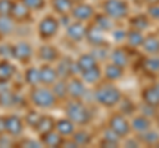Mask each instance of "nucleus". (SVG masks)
Returning a JSON list of instances; mask_svg holds the SVG:
<instances>
[{"label":"nucleus","instance_id":"5","mask_svg":"<svg viewBox=\"0 0 159 148\" xmlns=\"http://www.w3.org/2000/svg\"><path fill=\"white\" fill-rule=\"evenodd\" d=\"M109 128H111L118 136L123 137L129 135L131 126H130V122L126 119V116L123 114H114L109 119Z\"/></svg>","mask_w":159,"mask_h":148},{"label":"nucleus","instance_id":"7","mask_svg":"<svg viewBox=\"0 0 159 148\" xmlns=\"http://www.w3.org/2000/svg\"><path fill=\"white\" fill-rule=\"evenodd\" d=\"M32 46L27 41H20L12 46V57L20 62H27L32 57Z\"/></svg>","mask_w":159,"mask_h":148},{"label":"nucleus","instance_id":"6","mask_svg":"<svg viewBox=\"0 0 159 148\" xmlns=\"http://www.w3.org/2000/svg\"><path fill=\"white\" fill-rule=\"evenodd\" d=\"M58 27H60V24L54 17H52V16L44 17L39 24V34H40V37L45 38V40L52 38L54 34L57 33Z\"/></svg>","mask_w":159,"mask_h":148},{"label":"nucleus","instance_id":"8","mask_svg":"<svg viewBox=\"0 0 159 148\" xmlns=\"http://www.w3.org/2000/svg\"><path fill=\"white\" fill-rule=\"evenodd\" d=\"M86 27L82 24V21H74L72 24H69L66 27V36L68 38H70L72 41L78 42L86 38Z\"/></svg>","mask_w":159,"mask_h":148},{"label":"nucleus","instance_id":"25","mask_svg":"<svg viewBox=\"0 0 159 148\" xmlns=\"http://www.w3.org/2000/svg\"><path fill=\"white\" fill-rule=\"evenodd\" d=\"M15 29H16V21L12 16H0V34L8 36L15 32Z\"/></svg>","mask_w":159,"mask_h":148},{"label":"nucleus","instance_id":"33","mask_svg":"<svg viewBox=\"0 0 159 148\" xmlns=\"http://www.w3.org/2000/svg\"><path fill=\"white\" fill-rule=\"evenodd\" d=\"M101 69L97 66H94L92 69H89L86 72H82V80L86 83H98L99 80H101Z\"/></svg>","mask_w":159,"mask_h":148},{"label":"nucleus","instance_id":"2","mask_svg":"<svg viewBox=\"0 0 159 148\" xmlns=\"http://www.w3.org/2000/svg\"><path fill=\"white\" fill-rule=\"evenodd\" d=\"M65 114L74 124L78 126H85L92 120V111L86 105L80 102V99H72L70 103H68Z\"/></svg>","mask_w":159,"mask_h":148},{"label":"nucleus","instance_id":"19","mask_svg":"<svg viewBox=\"0 0 159 148\" xmlns=\"http://www.w3.org/2000/svg\"><path fill=\"white\" fill-rule=\"evenodd\" d=\"M97 65H98L97 58L94 57L93 54L86 53V54L80 56V58L76 62V69H78V70L82 73V72H86V70H89V69H92V67L97 66Z\"/></svg>","mask_w":159,"mask_h":148},{"label":"nucleus","instance_id":"12","mask_svg":"<svg viewBox=\"0 0 159 148\" xmlns=\"http://www.w3.org/2000/svg\"><path fill=\"white\" fill-rule=\"evenodd\" d=\"M85 83L78 78H70L68 81V97L72 99H81L85 95Z\"/></svg>","mask_w":159,"mask_h":148},{"label":"nucleus","instance_id":"47","mask_svg":"<svg viewBox=\"0 0 159 148\" xmlns=\"http://www.w3.org/2000/svg\"><path fill=\"white\" fill-rule=\"evenodd\" d=\"M146 3H148L151 6V4H159V0H145Z\"/></svg>","mask_w":159,"mask_h":148},{"label":"nucleus","instance_id":"42","mask_svg":"<svg viewBox=\"0 0 159 148\" xmlns=\"http://www.w3.org/2000/svg\"><path fill=\"white\" fill-rule=\"evenodd\" d=\"M126 36H127V32L123 31V29H114L113 31V38L118 42L122 40H126Z\"/></svg>","mask_w":159,"mask_h":148},{"label":"nucleus","instance_id":"14","mask_svg":"<svg viewBox=\"0 0 159 148\" xmlns=\"http://www.w3.org/2000/svg\"><path fill=\"white\" fill-rule=\"evenodd\" d=\"M130 126L133 131H135L137 134L141 135L151 128V122H150V118H147L146 115L138 114L133 118V120L130 122Z\"/></svg>","mask_w":159,"mask_h":148},{"label":"nucleus","instance_id":"31","mask_svg":"<svg viewBox=\"0 0 159 148\" xmlns=\"http://www.w3.org/2000/svg\"><path fill=\"white\" fill-rule=\"evenodd\" d=\"M51 89L54 93V95L57 97V99H64V98L68 97V82H65V80L58 78V80L52 85Z\"/></svg>","mask_w":159,"mask_h":148},{"label":"nucleus","instance_id":"1","mask_svg":"<svg viewBox=\"0 0 159 148\" xmlns=\"http://www.w3.org/2000/svg\"><path fill=\"white\" fill-rule=\"evenodd\" d=\"M94 99L101 106L113 107L121 102L122 93L113 83H102V85H98L94 91Z\"/></svg>","mask_w":159,"mask_h":148},{"label":"nucleus","instance_id":"46","mask_svg":"<svg viewBox=\"0 0 159 148\" xmlns=\"http://www.w3.org/2000/svg\"><path fill=\"white\" fill-rule=\"evenodd\" d=\"M6 134V116H0V135Z\"/></svg>","mask_w":159,"mask_h":148},{"label":"nucleus","instance_id":"39","mask_svg":"<svg viewBox=\"0 0 159 148\" xmlns=\"http://www.w3.org/2000/svg\"><path fill=\"white\" fill-rule=\"evenodd\" d=\"M41 116H43V115H40L37 111L31 110V111H28V114H27V116H25V122H27V124H28L29 127L36 128L37 123L40 122V119H41Z\"/></svg>","mask_w":159,"mask_h":148},{"label":"nucleus","instance_id":"24","mask_svg":"<svg viewBox=\"0 0 159 148\" xmlns=\"http://www.w3.org/2000/svg\"><path fill=\"white\" fill-rule=\"evenodd\" d=\"M109 57H110V61L118 66L125 67L129 63V54L121 48H117V49H114L113 52H110Z\"/></svg>","mask_w":159,"mask_h":148},{"label":"nucleus","instance_id":"3","mask_svg":"<svg viewBox=\"0 0 159 148\" xmlns=\"http://www.w3.org/2000/svg\"><path fill=\"white\" fill-rule=\"evenodd\" d=\"M31 102L37 108H52L56 105L57 97L54 95L52 89L39 85L31 90Z\"/></svg>","mask_w":159,"mask_h":148},{"label":"nucleus","instance_id":"10","mask_svg":"<svg viewBox=\"0 0 159 148\" xmlns=\"http://www.w3.org/2000/svg\"><path fill=\"white\" fill-rule=\"evenodd\" d=\"M24 131V123L16 115L6 116V132L11 136H19Z\"/></svg>","mask_w":159,"mask_h":148},{"label":"nucleus","instance_id":"22","mask_svg":"<svg viewBox=\"0 0 159 148\" xmlns=\"http://www.w3.org/2000/svg\"><path fill=\"white\" fill-rule=\"evenodd\" d=\"M54 126H56V122H54L51 116H47V115H43L41 119H40V122L37 123L36 126V132H39L40 136L45 135L48 134V132H51L54 130Z\"/></svg>","mask_w":159,"mask_h":148},{"label":"nucleus","instance_id":"17","mask_svg":"<svg viewBox=\"0 0 159 148\" xmlns=\"http://www.w3.org/2000/svg\"><path fill=\"white\" fill-rule=\"evenodd\" d=\"M105 31L101 29L98 25L94 24L93 27H90V29L86 31V38L89 40V42L94 46H98V45H103V41H105V36H103Z\"/></svg>","mask_w":159,"mask_h":148},{"label":"nucleus","instance_id":"11","mask_svg":"<svg viewBox=\"0 0 159 148\" xmlns=\"http://www.w3.org/2000/svg\"><path fill=\"white\" fill-rule=\"evenodd\" d=\"M70 13L77 21H86L93 17L94 9L90 4L81 3V4H77V6H73V9Z\"/></svg>","mask_w":159,"mask_h":148},{"label":"nucleus","instance_id":"40","mask_svg":"<svg viewBox=\"0 0 159 148\" xmlns=\"http://www.w3.org/2000/svg\"><path fill=\"white\" fill-rule=\"evenodd\" d=\"M13 4L12 0H0V16H11Z\"/></svg>","mask_w":159,"mask_h":148},{"label":"nucleus","instance_id":"20","mask_svg":"<svg viewBox=\"0 0 159 148\" xmlns=\"http://www.w3.org/2000/svg\"><path fill=\"white\" fill-rule=\"evenodd\" d=\"M39 57L47 63L53 62L58 58V50L54 46L49 45V44H45V45H43L39 49Z\"/></svg>","mask_w":159,"mask_h":148},{"label":"nucleus","instance_id":"43","mask_svg":"<svg viewBox=\"0 0 159 148\" xmlns=\"http://www.w3.org/2000/svg\"><path fill=\"white\" fill-rule=\"evenodd\" d=\"M0 56L4 57V58H8V57H12V46H9V45H2L0 46Z\"/></svg>","mask_w":159,"mask_h":148},{"label":"nucleus","instance_id":"32","mask_svg":"<svg viewBox=\"0 0 159 148\" xmlns=\"http://www.w3.org/2000/svg\"><path fill=\"white\" fill-rule=\"evenodd\" d=\"M119 139H121V136H118L111 128L107 127L106 130L103 131V135H102V146L116 147L119 144Z\"/></svg>","mask_w":159,"mask_h":148},{"label":"nucleus","instance_id":"27","mask_svg":"<svg viewBox=\"0 0 159 148\" xmlns=\"http://www.w3.org/2000/svg\"><path fill=\"white\" fill-rule=\"evenodd\" d=\"M103 73H105V77L107 78V80L113 82V81H117V80H119V78L123 77V67L110 62L105 67V72Z\"/></svg>","mask_w":159,"mask_h":148},{"label":"nucleus","instance_id":"15","mask_svg":"<svg viewBox=\"0 0 159 148\" xmlns=\"http://www.w3.org/2000/svg\"><path fill=\"white\" fill-rule=\"evenodd\" d=\"M40 77H41V83H44L47 86H52L58 80L57 70L53 66L48 65V63L40 67Z\"/></svg>","mask_w":159,"mask_h":148},{"label":"nucleus","instance_id":"28","mask_svg":"<svg viewBox=\"0 0 159 148\" xmlns=\"http://www.w3.org/2000/svg\"><path fill=\"white\" fill-rule=\"evenodd\" d=\"M16 69L8 61H2L0 62V82H8L11 78L15 76Z\"/></svg>","mask_w":159,"mask_h":148},{"label":"nucleus","instance_id":"37","mask_svg":"<svg viewBox=\"0 0 159 148\" xmlns=\"http://www.w3.org/2000/svg\"><path fill=\"white\" fill-rule=\"evenodd\" d=\"M139 139L142 140V143H145V144L147 146H157L159 143V134L157 131L154 130H147L146 132H143V134H141V137Z\"/></svg>","mask_w":159,"mask_h":148},{"label":"nucleus","instance_id":"45","mask_svg":"<svg viewBox=\"0 0 159 148\" xmlns=\"http://www.w3.org/2000/svg\"><path fill=\"white\" fill-rule=\"evenodd\" d=\"M23 146H25V147H40V146H43V143H37L34 140H25L23 143Z\"/></svg>","mask_w":159,"mask_h":148},{"label":"nucleus","instance_id":"4","mask_svg":"<svg viewBox=\"0 0 159 148\" xmlns=\"http://www.w3.org/2000/svg\"><path fill=\"white\" fill-rule=\"evenodd\" d=\"M102 9L103 13L113 20H121L129 13V6L125 0H105Z\"/></svg>","mask_w":159,"mask_h":148},{"label":"nucleus","instance_id":"9","mask_svg":"<svg viewBox=\"0 0 159 148\" xmlns=\"http://www.w3.org/2000/svg\"><path fill=\"white\" fill-rule=\"evenodd\" d=\"M142 101L146 105H150L154 107L159 106V83L150 85L142 90Z\"/></svg>","mask_w":159,"mask_h":148},{"label":"nucleus","instance_id":"44","mask_svg":"<svg viewBox=\"0 0 159 148\" xmlns=\"http://www.w3.org/2000/svg\"><path fill=\"white\" fill-rule=\"evenodd\" d=\"M148 15H150V17L159 20V4H151L148 8Z\"/></svg>","mask_w":159,"mask_h":148},{"label":"nucleus","instance_id":"34","mask_svg":"<svg viewBox=\"0 0 159 148\" xmlns=\"http://www.w3.org/2000/svg\"><path fill=\"white\" fill-rule=\"evenodd\" d=\"M72 139L78 147H85L92 141V135L85 130H80V131H74V134L72 135Z\"/></svg>","mask_w":159,"mask_h":148},{"label":"nucleus","instance_id":"41","mask_svg":"<svg viewBox=\"0 0 159 148\" xmlns=\"http://www.w3.org/2000/svg\"><path fill=\"white\" fill-rule=\"evenodd\" d=\"M25 6L31 9V11H36V9H41L45 6V0H21Z\"/></svg>","mask_w":159,"mask_h":148},{"label":"nucleus","instance_id":"30","mask_svg":"<svg viewBox=\"0 0 159 148\" xmlns=\"http://www.w3.org/2000/svg\"><path fill=\"white\" fill-rule=\"evenodd\" d=\"M143 40H145V36L141 31H135V29H130L127 32V36H126V41L130 46L133 48H138V46H142Z\"/></svg>","mask_w":159,"mask_h":148},{"label":"nucleus","instance_id":"36","mask_svg":"<svg viewBox=\"0 0 159 148\" xmlns=\"http://www.w3.org/2000/svg\"><path fill=\"white\" fill-rule=\"evenodd\" d=\"M130 27H131V29H135V31L143 32L148 27V17L147 16H143V15H139V16L133 17L131 21H130Z\"/></svg>","mask_w":159,"mask_h":148},{"label":"nucleus","instance_id":"13","mask_svg":"<svg viewBox=\"0 0 159 148\" xmlns=\"http://www.w3.org/2000/svg\"><path fill=\"white\" fill-rule=\"evenodd\" d=\"M74 69H76V62H72L70 58L64 57L58 61L56 70H57V74H58V78L66 80V78H69L73 74Z\"/></svg>","mask_w":159,"mask_h":148},{"label":"nucleus","instance_id":"29","mask_svg":"<svg viewBox=\"0 0 159 148\" xmlns=\"http://www.w3.org/2000/svg\"><path fill=\"white\" fill-rule=\"evenodd\" d=\"M25 82L31 86H39L41 83V77H40V67H28L25 70Z\"/></svg>","mask_w":159,"mask_h":148},{"label":"nucleus","instance_id":"16","mask_svg":"<svg viewBox=\"0 0 159 148\" xmlns=\"http://www.w3.org/2000/svg\"><path fill=\"white\" fill-rule=\"evenodd\" d=\"M29 13H31V9H29L21 0H20V2L13 4L11 16H12V19L15 21L19 23V21H27L28 17H29Z\"/></svg>","mask_w":159,"mask_h":148},{"label":"nucleus","instance_id":"48","mask_svg":"<svg viewBox=\"0 0 159 148\" xmlns=\"http://www.w3.org/2000/svg\"><path fill=\"white\" fill-rule=\"evenodd\" d=\"M157 120H158V126H159V115L157 116Z\"/></svg>","mask_w":159,"mask_h":148},{"label":"nucleus","instance_id":"18","mask_svg":"<svg viewBox=\"0 0 159 148\" xmlns=\"http://www.w3.org/2000/svg\"><path fill=\"white\" fill-rule=\"evenodd\" d=\"M54 130H56L60 135L65 136H72L76 131V124L69 119V118H65V119H60L56 122V126H54Z\"/></svg>","mask_w":159,"mask_h":148},{"label":"nucleus","instance_id":"23","mask_svg":"<svg viewBox=\"0 0 159 148\" xmlns=\"http://www.w3.org/2000/svg\"><path fill=\"white\" fill-rule=\"evenodd\" d=\"M62 135H60L56 130H53L48 134L43 135L41 136V143L43 146H47V147H58V146H62Z\"/></svg>","mask_w":159,"mask_h":148},{"label":"nucleus","instance_id":"35","mask_svg":"<svg viewBox=\"0 0 159 148\" xmlns=\"http://www.w3.org/2000/svg\"><path fill=\"white\" fill-rule=\"evenodd\" d=\"M142 66L147 73H150V74L159 73V57H157V56L147 57L146 60L143 61Z\"/></svg>","mask_w":159,"mask_h":148},{"label":"nucleus","instance_id":"21","mask_svg":"<svg viewBox=\"0 0 159 148\" xmlns=\"http://www.w3.org/2000/svg\"><path fill=\"white\" fill-rule=\"evenodd\" d=\"M142 48L148 56H157L159 54V38L157 36H152V34L145 37Z\"/></svg>","mask_w":159,"mask_h":148},{"label":"nucleus","instance_id":"38","mask_svg":"<svg viewBox=\"0 0 159 148\" xmlns=\"http://www.w3.org/2000/svg\"><path fill=\"white\" fill-rule=\"evenodd\" d=\"M96 25H98L101 29H103L105 32H107L109 29H111L113 27V19H110L109 16H106L105 13L102 15V16H98L97 17V20H96Z\"/></svg>","mask_w":159,"mask_h":148},{"label":"nucleus","instance_id":"26","mask_svg":"<svg viewBox=\"0 0 159 148\" xmlns=\"http://www.w3.org/2000/svg\"><path fill=\"white\" fill-rule=\"evenodd\" d=\"M52 7L58 15L65 16L69 15L73 9V2L72 0H52Z\"/></svg>","mask_w":159,"mask_h":148}]
</instances>
